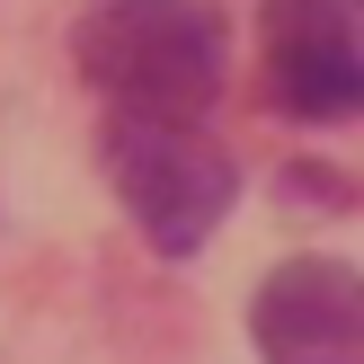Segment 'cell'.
Masks as SVG:
<instances>
[{
  "label": "cell",
  "instance_id": "7a4b0ae2",
  "mask_svg": "<svg viewBox=\"0 0 364 364\" xmlns=\"http://www.w3.org/2000/svg\"><path fill=\"white\" fill-rule=\"evenodd\" d=\"M107 169L160 258H196L240 196L231 151L196 116H107Z\"/></svg>",
  "mask_w": 364,
  "mask_h": 364
},
{
  "label": "cell",
  "instance_id": "6da1fadb",
  "mask_svg": "<svg viewBox=\"0 0 364 364\" xmlns=\"http://www.w3.org/2000/svg\"><path fill=\"white\" fill-rule=\"evenodd\" d=\"M71 45L116 116H205L231 53L213 0H89Z\"/></svg>",
  "mask_w": 364,
  "mask_h": 364
},
{
  "label": "cell",
  "instance_id": "3957f363",
  "mask_svg": "<svg viewBox=\"0 0 364 364\" xmlns=\"http://www.w3.org/2000/svg\"><path fill=\"white\" fill-rule=\"evenodd\" d=\"M267 98L294 124L364 116V18L347 0H267Z\"/></svg>",
  "mask_w": 364,
  "mask_h": 364
},
{
  "label": "cell",
  "instance_id": "277c9868",
  "mask_svg": "<svg viewBox=\"0 0 364 364\" xmlns=\"http://www.w3.org/2000/svg\"><path fill=\"white\" fill-rule=\"evenodd\" d=\"M249 338L267 364H364V276L338 258H284L249 294Z\"/></svg>",
  "mask_w": 364,
  "mask_h": 364
}]
</instances>
